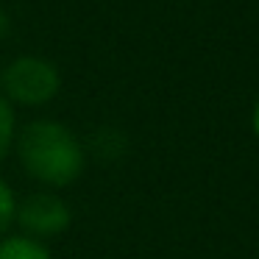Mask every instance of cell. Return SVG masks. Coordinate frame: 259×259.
Wrapping results in <instances>:
<instances>
[{
  "label": "cell",
  "mask_w": 259,
  "mask_h": 259,
  "mask_svg": "<svg viewBox=\"0 0 259 259\" xmlns=\"http://www.w3.org/2000/svg\"><path fill=\"white\" fill-rule=\"evenodd\" d=\"M14 140H17V114L12 103L0 95V162L14 148Z\"/></svg>",
  "instance_id": "cell-5"
},
{
  "label": "cell",
  "mask_w": 259,
  "mask_h": 259,
  "mask_svg": "<svg viewBox=\"0 0 259 259\" xmlns=\"http://www.w3.org/2000/svg\"><path fill=\"white\" fill-rule=\"evenodd\" d=\"M14 223H20L25 237H34L42 242L48 237H62L70 229L73 209L56 192H34L17 203Z\"/></svg>",
  "instance_id": "cell-3"
},
{
  "label": "cell",
  "mask_w": 259,
  "mask_h": 259,
  "mask_svg": "<svg viewBox=\"0 0 259 259\" xmlns=\"http://www.w3.org/2000/svg\"><path fill=\"white\" fill-rule=\"evenodd\" d=\"M14 142L23 170L39 184L67 187L87 167V148L59 120H34Z\"/></svg>",
  "instance_id": "cell-1"
},
{
  "label": "cell",
  "mask_w": 259,
  "mask_h": 259,
  "mask_svg": "<svg viewBox=\"0 0 259 259\" xmlns=\"http://www.w3.org/2000/svg\"><path fill=\"white\" fill-rule=\"evenodd\" d=\"M62 90V75L42 56H17L0 73V95L20 106H45Z\"/></svg>",
  "instance_id": "cell-2"
},
{
  "label": "cell",
  "mask_w": 259,
  "mask_h": 259,
  "mask_svg": "<svg viewBox=\"0 0 259 259\" xmlns=\"http://www.w3.org/2000/svg\"><path fill=\"white\" fill-rule=\"evenodd\" d=\"M251 128H253V134H256V140H259V101L253 103V112H251Z\"/></svg>",
  "instance_id": "cell-7"
},
{
  "label": "cell",
  "mask_w": 259,
  "mask_h": 259,
  "mask_svg": "<svg viewBox=\"0 0 259 259\" xmlns=\"http://www.w3.org/2000/svg\"><path fill=\"white\" fill-rule=\"evenodd\" d=\"M0 259H53V256L45 242L25 234H14L0 240Z\"/></svg>",
  "instance_id": "cell-4"
},
{
  "label": "cell",
  "mask_w": 259,
  "mask_h": 259,
  "mask_svg": "<svg viewBox=\"0 0 259 259\" xmlns=\"http://www.w3.org/2000/svg\"><path fill=\"white\" fill-rule=\"evenodd\" d=\"M14 214H17V198H14L12 187L0 179V240L9 234L14 223Z\"/></svg>",
  "instance_id": "cell-6"
}]
</instances>
